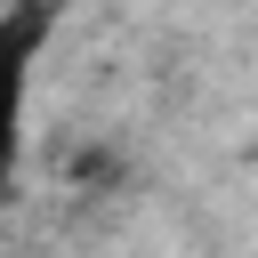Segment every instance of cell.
I'll use <instances>...</instances> for the list:
<instances>
[{
  "label": "cell",
  "mask_w": 258,
  "mask_h": 258,
  "mask_svg": "<svg viewBox=\"0 0 258 258\" xmlns=\"http://www.w3.org/2000/svg\"><path fill=\"white\" fill-rule=\"evenodd\" d=\"M56 32V0H16L0 8V202L16 185V153H24V97H32V64Z\"/></svg>",
  "instance_id": "6da1fadb"
},
{
  "label": "cell",
  "mask_w": 258,
  "mask_h": 258,
  "mask_svg": "<svg viewBox=\"0 0 258 258\" xmlns=\"http://www.w3.org/2000/svg\"><path fill=\"white\" fill-rule=\"evenodd\" d=\"M0 8H16V0H0Z\"/></svg>",
  "instance_id": "7a4b0ae2"
}]
</instances>
